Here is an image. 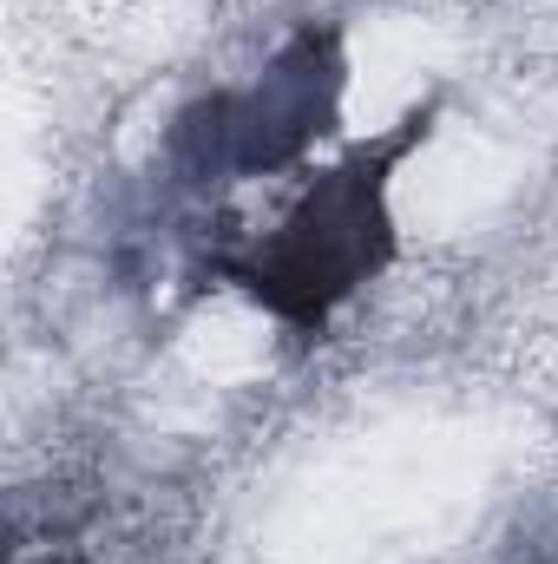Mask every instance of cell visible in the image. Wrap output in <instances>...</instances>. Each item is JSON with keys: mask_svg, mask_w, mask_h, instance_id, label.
Returning <instances> with one entry per match:
<instances>
[{"mask_svg": "<svg viewBox=\"0 0 558 564\" xmlns=\"http://www.w3.org/2000/svg\"><path fill=\"white\" fill-rule=\"evenodd\" d=\"M335 99H342L335 33H296L250 86L217 93L197 112H184L178 132H171V151L191 177L282 171L289 158H302V144L315 132H329Z\"/></svg>", "mask_w": 558, "mask_h": 564, "instance_id": "cell-2", "label": "cell"}, {"mask_svg": "<svg viewBox=\"0 0 558 564\" xmlns=\"http://www.w3.org/2000/svg\"><path fill=\"white\" fill-rule=\"evenodd\" d=\"M433 106L408 112L388 139L355 144L335 171H322L302 204L282 217L270 237H257L237 257H217V270L250 289L270 315H282L289 328H315L362 289L368 276L388 270L395 257V217H388V177L395 164L427 139Z\"/></svg>", "mask_w": 558, "mask_h": 564, "instance_id": "cell-1", "label": "cell"}]
</instances>
